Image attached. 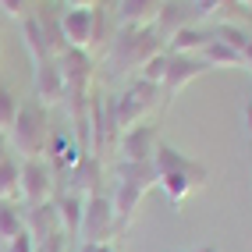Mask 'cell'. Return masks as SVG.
Listing matches in <instances>:
<instances>
[{"instance_id":"6da1fadb","label":"cell","mask_w":252,"mask_h":252,"mask_svg":"<svg viewBox=\"0 0 252 252\" xmlns=\"http://www.w3.org/2000/svg\"><path fill=\"white\" fill-rule=\"evenodd\" d=\"M160 39L163 36L157 32V25H121V32L110 43V64L114 68H142L153 54H160Z\"/></svg>"},{"instance_id":"7a4b0ae2","label":"cell","mask_w":252,"mask_h":252,"mask_svg":"<svg viewBox=\"0 0 252 252\" xmlns=\"http://www.w3.org/2000/svg\"><path fill=\"white\" fill-rule=\"evenodd\" d=\"M7 139H11V146L18 149L25 160L46 153V139H50L46 135V110L39 103H22L18 117H14V125L7 131Z\"/></svg>"},{"instance_id":"3957f363","label":"cell","mask_w":252,"mask_h":252,"mask_svg":"<svg viewBox=\"0 0 252 252\" xmlns=\"http://www.w3.org/2000/svg\"><path fill=\"white\" fill-rule=\"evenodd\" d=\"M121 131H117L114 121V96H99L93 93V103H89V142H86V153L93 160H103V153L117 146Z\"/></svg>"},{"instance_id":"277c9868","label":"cell","mask_w":252,"mask_h":252,"mask_svg":"<svg viewBox=\"0 0 252 252\" xmlns=\"http://www.w3.org/2000/svg\"><path fill=\"white\" fill-rule=\"evenodd\" d=\"M61 29H64L68 46L89 54V46L107 36V18H103V11H96V7H68L61 14Z\"/></svg>"},{"instance_id":"5b68a950","label":"cell","mask_w":252,"mask_h":252,"mask_svg":"<svg viewBox=\"0 0 252 252\" xmlns=\"http://www.w3.org/2000/svg\"><path fill=\"white\" fill-rule=\"evenodd\" d=\"M157 93L160 86H149V82H131V86L114 96V121H117V131H128L131 125H139L142 117L157 107Z\"/></svg>"},{"instance_id":"8992f818","label":"cell","mask_w":252,"mask_h":252,"mask_svg":"<svg viewBox=\"0 0 252 252\" xmlns=\"http://www.w3.org/2000/svg\"><path fill=\"white\" fill-rule=\"evenodd\" d=\"M117 234V217H114V203L110 195L89 192L86 206H82V231L78 242H110Z\"/></svg>"},{"instance_id":"52a82bcc","label":"cell","mask_w":252,"mask_h":252,"mask_svg":"<svg viewBox=\"0 0 252 252\" xmlns=\"http://www.w3.org/2000/svg\"><path fill=\"white\" fill-rule=\"evenodd\" d=\"M50 195H54V171H50V163L39 157L22 160V199L29 206H43V203H50Z\"/></svg>"},{"instance_id":"ba28073f","label":"cell","mask_w":252,"mask_h":252,"mask_svg":"<svg viewBox=\"0 0 252 252\" xmlns=\"http://www.w3.org/2000/svg\"><path fill=\"white\" fill-rule=\"evenodd\" d=\"M160 146V135H157V125H131L128 131H121L117 139V149H121L125 163H149Z\"/></svg>"},{"instance_id":"9c48e42d","label":"cell","mask_w":252,"mask_h":252,"mask_svg":"<svg viewBox=\"0 0 252 252\" xmlns=\"http://www.w3.org/2000/svg\"><path fill=\"white\" fill-rule=\"evenodd\" d=\"M153 171H157V178H163V174H189L195 185H206V167L195 163L192 157L178 153V149L167 146V142L157 146V153H153Z\"/></svg>"},{"instance_id":"30bf717a","label":"cell","mask_w":252,"mask_h":252,"mask_svg":"<svg viewBox=\"0 0 252 252\" xmlns=\"http://www.w3.org/2000/svg\"><path fill=\"white\" fill-rule=\"evenodd\" d=\"M203 71H210L199 57H185V54H171V64H167V78H163V99H174L189 82H195Z\"/></svg>"},{"instance_id":"8fae6325","label":"cell","mask_w":252,"mask_h":252,"mask_svg":"<svg viewBox=\"0 0 252 252\" xmlns=\"http://www.w3.org/2000/svg\"><path fill=\"white\" fill-rule=\"evenodd\" d=\"M64 99V75H61V64L57 57H46L36 64V103L46 107H57Z\"/></svg>"},{"instance_id":"7c38bea8","label":"cell","mask_w":252,"mask_h":252,"mask_svg":"<svg viewBox=\"0 0 252 252\" xmlns=\"http://www.w3.org/2000/svg\"><path fill=\"white\" fill-rule=\"evenodd\" d=\"M46 163H50V171L54 174H68L71 167L82 160V146L71 142L68 135H54V139H46Z\"/></svg>"},{"instance_id":"4fadbf2b","label":"cell","mask_w":252,"mask_h":252,"mask_svg":"<svg viewBox=\"0 0 252 252\" xmlns=\"http://www.w3.org/2000/svg\"><path fill=\"white\" fill-rule=\"evenodd\" d=\"M163 7V0H121L117 4V22L121 25H157V14Z\"/></svg>"},{"instance_id":"5bb4252c","label":"cell","mask_w":252,"mask_h":252,"mask_svg":"<svg viewBox=\"0 0 252 252\" xmlns=\"http://www.w3.org/2000/svg\"><path fill=\"white\" fill-rule=\"evenodd\" d=\"M82 206H86V195L78 192H68L57 199V220H61V231L68 242H78V231H82Z\"/></svg>"},{"instance_id":"9a60e30c","label":"cell","mask_w":252,"mask_h":252,"mask_svg":"<svg viewBox=\"0 0 252 252\" xmlns=\"http://www.w3.org/2000/svg\"><path fill=\"white\" fill-rule=\"evenodd\" d=\"M25 231L36 238V245L39 242H46L50 234H57L61 231V220H57V206H50V203H43V206H32L29 213H25Z\"/></svg>"},{"instance_id":"2e32d148","label":"cell","mask_w":252,"mask_h":252,"mask_svg":"<svg viewBox=\"0 0 252 252\" xmlns=\"http://www.w3.org/2000/svg\"><path fill=\"white\" fill-rule=\"evenodd\" d=\"M213 36L203 29H195V25H185L178 29L174 36H167V46H171V54H185V57H199L203 54V46L210 43Z\"/></svg>"},{"instance_id":"e0dca14e","label":"cell","mask_w":252,"mask_h":252,"mask_svg":"<svg viewBox=\"0 0 252 252\" xmlns=\"http://www.w3.org/2000/svg\"><path fill=\"white\" fill-rule=\"evenodd\" d=\"M22 43H25V50H29L32 64L54 57V54H50V46H46V39H43V29H39V18H36V14H29V18L22 22Z\"/></svg>"},{"instance_id":"ac0fdd59","label":"cell","mask_w":252,"mask_h":252,"mask_svg":"<svg viewBox=\"0 0 252 252\" xmlns=\"http://www.w3.org/2000/svg\"><path fill=\"white\" fill-rule=\"evenodd\" d=\"M199 61H203L206 68H242V54H234L220 39H210L203 46V54H199Z\"/></svg>"},{"instance_id":"d6986e66","label":"cell","mask_w":252,"mask_h":252,"mask_svg":"<svg viewBox=\"0 0 252 252\" xmlns=\"http://www.w3.org/2000/svg\"><path fill=\"white\" fill-rule=\"evenodd\" d=\"M22 199V163L11 157L0 163V203H18Z\"/></svg>"},{"instance_id":"ffe728a7","label":"cell","mask_w":252,"mask_h":252,"mask_svg":"<svg viewBox=\"0 0 252 252\" xmlns=\"http://www.w3.org/2000/svg\"><path fill=\"white\" fill-rule=\"evenodd\" d=\"M39 18V29H43V39H46V46H50V54L54 57H61L64 50H68V39H64V29H61V18L50 7H43V14H36Z\"/></svg>"},{"instance_id":"44dd1931","label":"cell","mask_w":252,"mask_h":252,"mask_svg":"<svg viewBox=\"0 0 252 252\" xmlns=\"http://www.w3.org/2000/svg\"><path fill=\"white\" fill-rule=\"evenodd\" d=\"M157 185L167 192V199H171L174 206H181L185 199H189V192H192V189H199V185H195L189 174H163V178H157Z\"/></svg>"},{"instance_id":"7402d4cb","label":"cell","mask_w":252,"mask_h":252,"mask_svg":"<svg viewBox=\"0 0 252 252\" xmlns=\"http://www.w3.org/2000/svg\"><path fill=\"white\" fill-rule=\"evenodd\" d=\"M210 36H213V39H220L224 46H231L234 54H242V50L249 46V39H252L249 32H245L242 25H234V22H220V25H217V29L210 32Z\"/></svg>"},{"instance_id":"603a6c76","label":"cell","mask_w":252,"mask_h":252,"mask_svg":"<svg viewBox=\"0 0 252 252\" xmlns=\"http://www.w3.org/2000/svg\"><path fill=\"white\" fill-rule=\"evenodd\" d=\"M167 64H171V54H153L142 68H139V78L142 82H149V86H163V78H167Z\"/></svg>"},{"instance_id":"cb8c5ba5","label":"cell","mask_w":252,"mask_h":252,"mask_svg":"<svg viewBox=\"0 0 252 252\" xmlns=\"http://www.w3.org/2000/svg\"><path fill=\"white\" fill-rule=\"evenodd\" d=\"M25 231V213L14 210V203H0V238H14Z\"/></svg>"},{"instance_id":"d4e9b609","label":"cell","mask_w":252,"mask_h":252,"mask_svg":"<svg viewBox=\"0 0 252 252\" xmlns=\"http://www.w3.org/2000/svg\"><path fill=\"white\" fill-rule=\"evenodd\" d=\"M18 96H14L7 86H0V131H11L14 117H18Z\"/></svg>"},{"instance_id":"484cf974","label":"cell","mask_w":252,"mask_h":252,"mask_svg":"<svg viewBox=\"0 0 252 252\" xmlns=\"http://www.w3.org/2000/svg\"><path fill=\"white\" fill-rule=\"evenodd\" d=\"M199 14H220V22H231V14L238 11V0H195Z\"/></svg>"},{"instance_id":"4316f807","label":"cell","mask_w":252,"mask_h":252,"mask_svg":"<svg viewBox=\"0 0 252 252\" xmlns=\"http://www.w3.org/2000/svg\"><path fill=\"white\" fill-rule=\"evenodd\" d=\"M0 11H4L7 18L25 22V18H29V0H0Z\"/></svg>"},{"instance_id":"83f0119b","label":"cell","mask_w":252,"mask_h":252,"mask_svg":"<svg viewBox=\"0 0 252 252\" xmlns=\"http://www.w3.org/2000/svg\"><path fill=\"white\" fill-rule=\"evenodd\" d=\"M4 245H7V252H36V238H32L29 231L14 234V238H7Z\"/></svg>"},{"instance_id":"f1b7e54d","label":"cell","mask_w":252,"mask_h":252,"mask_svg":"<svg viewBox=\"0 0 252 252\" xmlns=\"http://www.w3.org/2000/svg\"><path fill=\"white\" fill-rule=\"evenodd\" d=\"M78 252H117L110 242H82V249Z\"/></svg>"},{"instance_id":"f546056e","label":"cell","mask_w":252,"mask_h":252,"mask_svg":"<svg viewBox=\"0 0 252 252\" xmlns=\"http://www.w3.org/2000/svg\"><path fill=\"white\" fill-rule=\"evenodd\" d=\"M7 157H11V139H7V131H0V163Z\"/></svg>"},{"instance_id":"4dcf8cb0","label":"cell","mask_w":252,"mask_h":252,"mask_svg":"<svg viewBox=\"0 0 252 252\" xmlns=\"http://www.w3.org/2000/svg\"><path fill=\"white\" fill-rule=\"evenodd\" d=\"M242 68H245V71H252V39H249V46L242 50Z\"/></svg>"},{"instance_id":"1f68e13d","label":"cell","mask_w":252,"mask_h":252,"mask_svg":"<svg viewBox=\"0 0 252 252\" xmlns=\"http://www.w3.org/2000/svg\"><path fill=\"white\" fill-rule=\"evenodd\" d=\"M68 7H96V0H64Z\"/></svg>"},{"instance_id":"d6a6232c","label":"cell","mask_w":252,"mask_h":252,"mask_svg":"<svg viewBox=\"0 0 252 252\" xmlns=\"http://www.w3.org/2000/svg\"><path fill=\"white\" fill-rule=\"evenodd\" d=\"M245 121H249V131H252V103H249V110H245Z\"/></svg>"},{"instance_id":"836d02e7","label":"cell","mask_w":252,"mask_h":252,"mask_svg":"<svg viewBox=\"0 0 252 252\" xmlns=\"http://www.w3.org/2000/svg\"><path fill=\"white\" fill-rule=\"evenodd\" d=\"M195 252H217V249L213 245H203V249H195Z\"/></svg>"},{"instance_id":"e575fe53","label":"cell","mask_w":252,"mask_h":252,"mask_svg":"<svg viewBox=\"0 0 252 252\" xmlns=\"http://www.w3.org/2000/svg\"><path fill=\"white\" fill-rule=\"evenodd\" d=\"M238 4H242V7H252V0H238Z\"/></svg>"},{"instance_id":"d590c367","label":"cell","mask_w":252,"mask_h":252,"mask_svg":"<svg viewBox=\"0 0 252 252\" xmlns=\"http://www.w3.org/2000/svg\"><path fill=\"white\" fill-rule=\"evenodd\" d=\"M36 252H39V249H36Z\"/></svg>"}]
</instances>
